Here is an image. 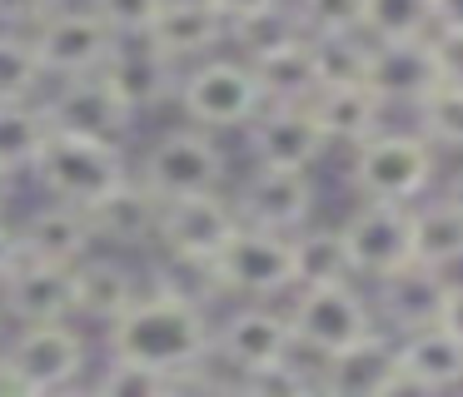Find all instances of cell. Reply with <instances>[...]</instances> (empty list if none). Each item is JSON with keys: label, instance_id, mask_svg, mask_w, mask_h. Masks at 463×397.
I'll use <instances>...</instances> for the list:
<instances>
[{"label": "cell", "instance_id": "6da1fadb", "mask_svg": "<svg viewBox=\"0 0 463 397\" xmlns=\"http://www.w3.org/2000/svg\"><path fill=\"white\" fill-rule=\"evenodd\" d=\"M105 353L150 363L180 383L200 363L214 357V308L190 303L165 288H145L110 328H105Z\"/></svg>", "mask_w": 463, "mask_h": 397}, {"label": "cell", "instance_id": "7a4b0ae2", "mask_svg": "<svg viewBox=\"0 0 463 397\" xmlns=\"http://www.w3.org/2000/svg\"><path fill=\"white\" fill-rule=\"evenodd\" d=\"M130 174H135V159L125 154V139L85 134V129L55 125V134H51V144H45V154H41V164H35L31 179L41 184L45 198L95 208Z\"/></svg>", "mask_w": 463, "mask_h": 397}, {"label": "cell", "instance_id": "3957f363", "mask_svg": "<svg viewBox=\"0 0 463 397\" xmlns=\"http://www.w3.org/2000/svg\"><path fill=\"white\" fill-rule=\"evenodd\" d=\"M439 144L423 129H389L369 134L349 149V184L359 198H393V204H419L439 189Z\"/></svg>", "mask_w": 463, "mask_h": 397}, {"label": "cell", "instance_id": "277c9868", "mask_svg": "<svg viewBox=\"0 0 463 397\" xmlns=\"http://www.w3.org/2000/svg\"><path fill=\"white\" fill-rule=\"evenodd\" d=\"M175 105L184 109L190 125L210 129V134H230V129L254 125V115L264 109V89H260L254 65L240 50H220V55H204L194 65H184Z\"/></svg>", "mask_w": 463, "mask_h": 397}, {"label": "cell", "instance_id": "5b68a950", "mask_svg": "<svg viewBox=\"0 0 463 397\" xmlns=\"http://www.w3.org/2000/svg\"><path fill=\"white\" fill-rule=\"evenodd\" d=\"M289 318H294V337H299L304 357H329L339 347L359 343L364 333H373L379 308L373 298L359 288V278H334V283H309L289 293Z\"/></svg>", "mask_w": 463, "mask_h": 397}, {"label": "cell", "instance_id": "8992f818", "mask_svg": "<svg viewBox=\"0 0 463 397\" xmlns=\"http://www.w3.org/2000/svg\"><path fill=\"white\" fill-rule=\"evenodd\" d=\"M135 174L145 179V189L160 198H184V194H214V189L230 184V159L224 144L200 125H180L165 129L140 159H135Z\"/></svg>", "mask_w": 463, "mask_h": 397}, {"label": "cell", "instance_id": "52a82bcc", "mask_svg": "<svg viewBox=\"0 0 463 397\" xmlns=\"http://www.w3.org/2000/svg\"><path fill=\"white\" fill-rule=\"evenodd\" d=\"M214 263H220V278H224V293L230 298H289L299 288L294 234H279V228L240 224Z\"/></svg>", "mask_w": 463, "mask_h": 397}, {"label": "cell", "instance_id": "ba28073f", "mask_svg": "<svg viewBox=\"0 0 463 397\" xmlns=\"http://www.w3.org/2000/svg\"><path fill=\"white\" fill-rule=\"evenodd\" d=\"M15 377L25 392H61L75 387L90 367V343H85L75 318H51V323H21L5 347Z\"/></svg>", "mask_w": 463, "mask_h": 397}, {"label": "cell", "instance_id": "9c48e42d", "mask_svg": "<svg viewBox=\"0 0 463 397\" xmlns=\"http://www.w3.org/2000/svg\"><path fill=\"white\" fill-rule=\"evenodd\" d=\"M289 353H299V337H294V318L289 308H279V298H240V308H230L214 323V363L230 377Z\"/></svg>", "mask_w": 463, "mask_h": 397}, {"label": "cell", "instance_id": "30bf717a", "mask_svg": "<svg viewBox=\"0 0 463 397\" xmlns=\"http://www.w3.org/2000/svg\"><path fill=\"white\" fill-rule=\"evenodd\" d=\"M344 248H349L354 278H379L399 273L413 263V204H393V198H359L349 218H344Z\"/></svg>", "mask_w": 463, "mask_h": 397}, {"label": "cell", "instance_id": "8fae6325", "mask_svg": "<svg viewBox=\"0 0 463 397\" xmlns=\"http://www.w3.org/2000/svg\"><path fill=\"white\" fill-rule=\"evenodd\" d=\"M35 55H41L51 79H71V75H95L115 50V30L100 20V10L90 0H65L51 20L31 30Z\"/></svg>", "mask_w": 463, "mask_h": 397}, {"label": "cell", "instance_id": "7c38bea8", "mask_svg": "<svg viewBox=\"0 0 463 397\" xmlns=\"http://www.w3.org/2000/svg\"><path fill=\"white\" fill-rule=\"evenodd\" d=\"M240 204L224 189L214 194H184L160 204V228H155V254H184V258H220L230 234L240 228Z\"/></svg>", "mask_w": 463, "mask_h": 397}, {"label": "cell", "instance_id": "4fadbf2b", "mask_svg": "<svg viewBox=\"0 0 463 397\" xmlns=\"http://www.w3.org/2000/svg\"><path fill=\"white\" fill-rule=\"evenodd\" d=\"M100 75L110 79V89L125 99V109L140 119V115H150V109H160L165 99H175L184 65L165 55L150 35H125V40H115L110 60L100 65Z\"/></svg>", "mask_w": 463, "mask_h": 397}, {"label": "cell", "instance_id": "5bb4252c", "mask_svg": "<svg viewBox=\"0 0 463 397\" xmlns=\"http://www.w3.org/2000/svg\"><path fill=\"white\" fill-rule=\"evenodd\" d=\"M314 174L309 169H279V164H254L250 179L240 184L234 204H240L244 224L279 228V234H299L314 214Z\"/></svg>", "mask_w": 463, "mask_h": 397}, {"label": "cell", "instance_id": "9a60e30c", "mask_svg": "<svg viewBox=\"0 0 463 397\" xmlns=\"http://www.w3.org/2000/svg\"><path fill=\"white\" fill-rule=\"evenodd\" d=\"M449 288H453V273L449 268H433V263H403L399 273L379 278L373 283V308H379V323L389 328L393 337L413 333L423 323H439L443 318V303H449Z\"/></svg>", "mask_w": 463, "mask_h": 397}, {"label": "cell", "instance_id": "2e32d148", "mask_svg": "<svg viewBox=\"0 0 463 397\" xmlns=\"http://www.w3.org/2000/svg\"><path fill=\"white\" fill-rule=\"evenodd\" d=\"M244 134H250L254 164H279V169H314L329 149V134H324L309 105H264Z\"/></svg>", "mask_w": 463, "mask_h": 397}, {"label": "cell", "instance_id": "e0dca14e", "mask_svg": "<svg viewBox=\"0 0 463 397\" xmlns=\"http://www.w3.org/2000/svg\"><path fill=\"white\" fill-rule=\"evenodd\" d=\"M0 308L15 328L21 323H51V318H75V263L55 258H21L5 283H0Z\"/></svg>", "mask_w": 463, "mask_h": 397}, {"label": "cell", "instance_id": "ac0fdd59", "mask_svg": "<svg viewBox=\"0 0 463 397\" xmlns=\"http://www.w3.org/2000/svg\"><path fill=\"white\" fill-rule=\"evenodd\" d=\"M45 109L55 125L65 129H85V134H110V139H130V129L140 119L125 109V99L110 89V79L95 75H71V79H51L45 89Z\"/></svg>", "mask_w": 463, "mask_h": 397}, {"label": "cell", "instance_id": "d6986e66", "mask_svg": "<svg viewBox=\"0 0 463 397\" xmlns=\"http://www.w3.org/2000/svg\"><path fill=\"white\" fill-rule=\"evenodd\" d=\"M324 397H383L393 367H399V337L389 328H373L359 343L339 347L329 357H314Z\"/></svg>", "mask_w": 463, "mask_h": 397}, {"label": "cell", "instance_id": "ffe728a7", "mask_svg": "<svg viewBox=\"0 0 463 397\" xmlns=\"http://www.w3.org/2000/svg\"><path fill=\"white\" fill-rule=\"evenodd\" d=\"M230 25L234 20L224 15L214 0H165L155 25H150V40L170 60L194 65V60H204V55L230 50Z\"/></svg>", "mask_w": 463, "mask_h": 397}, {"label": "cell", "instance_id": "44dd1931", "mask_svg": "<svg viewBox=\"0 0 463 397\" xmlns=\"http://www.w3.org/2000/svg\"><path fill=\"white\" fill-rule=\"evenodd\" d=\"M145 288H150L145 273H135L110 248H95V254H85L75 263V318H85L95 328H110Z\"/></svg>", "mask_w": 463, "mask_h": 397}, {"label": "cell", "instance_id": "7402d4cb", "mask_svg": "<svg viewBox=\"0 0 463 397\" xmlns=\"http://www.w3.org/2000/svg\"><path fill=\"white\" fill-rule=\"evenodd\" d=\"M439 60H433L429 35L409 40H373L369 55V85L383 95V105H419L439 85Z\"/></svg>", "mask_w": 463, "mask_h": 397}, {"label": "cell", "instance_id": "603a6c76", "mask_svg": "<svg viewBox=\"0 0 463 397\" xmlns=\"http://www.w3.org/2000/svg\"><path fill=\"white\" fill-rule=\"evenodd\" d=\"M160 194L145 189L140 174H130L115 194H105L90 208V224L100 248H155V228H160Z\"/></svg>", "mask_w": 463, "mask_h": 397}, {"label": "cell", "instance_id": "cb8c5ba5", "mask_svg": "<svg viewBox=\"0 0 463 397\" xmlns=\"http://www.w3.org/2000/svg\"><path fill=\"white\" fill-rule=\"evenodd\" d=\"M314 119L324 125V134H329V144H364L369 134H379L383 129V115H389V105H383V95L369 85V79H354V85H324L319 95L309 99Z\"/></svg>", "mask_w": 463, "mask_h": 397}, {"label": "cell", "instance_id": "d4e9b609", "mask_svg": "<svg viewBox=\"0 0 463 397\" xmlns=\"http://www.w3.org/2000/svg\"><path fill=\"white\" fill-rule=\"evenodd\" d=\"M21 238H25V254L31 258H55V263H80L85 254L100 248L95 238V224H90V208L80 204H41L31 218L21 224Z\"/></svg>", "mask_w": 463, "mask_h": 397}, {"label": "cell", "instance_id": "484cf974", "mask_svg": "<svg viewBox=\"0 0 463 397\" xmlns=\"http://www.w3.org/2000/svg\"><path fill=\"white\" fill-rule=\"evenodd\" d=\"M250 65H254V75H260L264 105H309V99L319 95V60H314L309 35L264 50Z\"/></svg>", "mask_w": 463, "mask_h": 397}, {"label": "cell", "instance_id": "4316f807", "mask_svg": "<svg viewBox=\"0 0 463 397\" xmlns=\"http://www.w3.org/2000/svg\"><path fill=\"white\" fill-rule=\"evenodd\" d=\"M55 134V119L41 99H0V169H11L15 179L35 174L45 144Z\"/></svg>", "mask_w": 463, "mask_h": 397}, {"label": "cell", "instance_id": "83f0119b", "mask_svg": "<svg viewBox=\"0 0 463 397\" xmlns=\"http://www.w3.org/2000/svg\"><path fill=\"white\" fill-rule=\"evenodd\" d=\"M399 357H403V367L419 377L423 392L463 387V337L449 333L443 323H423V328H413V333H403Z\"/></svg>", "mask_w": 463, "mask_h": 397}, {"label": "cell", "instance_id": "f1b7e54d", "mask_svg": "<svg viewBox=\"0 0 463 397\" xmlns=\"http://www.w3.org/2000/svg\"><path fill=\"white\" fill-rule=\"evenodd\" d=\"M413 258L449 273L463 263V208L439 189L413 204Z\"/></svg>", "mask_w": 463, "mask_h": 397}, {"label": "cell", "instance_id": "f546056e", "mask_svg": "<svg viewBox=\"0 0 463 397\" xmlns=\"http://www.w3.org/2000/svg\"><path fill=\"white\" fill-rule=\"evenodd\" d=\"M294 268H299V288L334 283V278H354L349 248H344V228L304 224L299 234H294Z\"/></svg>", "mask_w": 463, "mask_h": 397}, {"label": "cell", "instance_id": "4dcf8cb0", "mask_svg": "<svg viewBox=\"0 0 463 397\" xmlns=\"http://www.w3.org/2000/svg\"><path fill=\"white\" fill-rule=\"evenodd\" d=\"M45 89H51V75L35 55L31 30L0 25V99H41Z\"/></svg>", "mask_w": 463, "mask_h": 397}, {"label": "cell", "instance_id": "1f68e13d", "mask_svg": "<svg viewBox=\"0 0 463 397\" xmlns=\"http://www.w3.org/2000/svg\"><path fill=\"white\" fill-rule=\"evenodd\" d=\"M413 129L439 144V154H463V79H439L429 95L413 105Z\"/></svg>", "mask_w": 463, "mask_h": 397}, {"label": "cell", "instance_id": "d6a6232c", "mask_svg": "<svg viewBox=\"0 0 463 397\" xmlns=\"http://www.w3.org/2000/svg\"><path fill=\"white\" fill-rule=\"evenodd\" d=\"M304 25H299V10H294V0H279V5L260 10V15L250 20H234L230 25V50H240L244 60L264 55V50L274 45H289V40H299Z\"/></svg>", "mask_w": 463, "mask_h": 397}, {"label": "cell", "instance_id": "836d02e7", "mask_svg": "<svg viewBox=\"0 0 463 397\" xmlns=\"http://www.w3.org/2000/svg\"><path fill=\"white\" fill-rule=\"evenodd\" d=\"M234 387L254 397H304V392H319V367H314V357L304 363V353H289V357H274L264 367L240 373Z\"/></svg>", "mask_w": 463, "mask_h": 397}, {"label": "cell", "instance_id": "e575fe53", "mask_svg": "<svg viewBox=\"0 0 463 397\" xmlns=\"http://www.w3.org/2000/svg\"><path fill=\"white\" fill-rule=\"evenodd\" d=\"M309 40H314V60H319V89L369 79V55H373L369 35H309Z\"/></svg>", "mask_w": 463, "mask_h": 397}, {"label": "cell", "instance_id": "d590c367", "mask_svg": "<svg viewBox=\"0 0 463 397\" xmlns=\"http://www.w3.org/2000/svg\"><path fill=\"white\" fill-rule=\"evenodd\" d=\"M433 30V0H369L364 35L369 40H409Z\"/></svg>", "mask_w": 463, "mask_h": 397}, {"label": "cell", "instance_id": "8d00e7d4", "mask_svg": "<svg viewBox=\"0 0 463 397\" xmlns=\"http://www.w3.org/2000/svg\"><path fill=\"white\" fill-rule=\"evenodd\" d=\"M95 387L110 392V397H165V392H175V377L160 373V367H150V363L110 353L100 367V377H95Z\"/></svg>", "mask_w": 463, "mask_h": 397}, {"label": "cell", "instance_id": "74e56055", "mask_svg": "<svg viewBox=\"0 0 463 397\" xmlns=\"http://www.w3.org/2000/svg\"><path fill=\"white\" fill-rule=\"evenodd\" d=\"M304 35H364L369 0H294Z\"/></svg>", "mask_w": 463, "mask_h": 397}, {"label": "cell", "instance_id": "f35d334b", "mask_svg": "<svg viewBox=\"0 0 463 397\" xmlns=\"http://www.w3.org/2000/svg\"><path fill=\"white\" fill-rule=\"evenodd\" d=\"M90 5L100 10V20L125 40V35H150V25H155L165 0H90Z\"/></svg>", "mask_w": 463, "mask_h": 397}, {"label": "cell", "instance_id": "ab89813d", "mask_svg": "<svg viewBox=\"0 0 463 397\" xmlns=\"http://www.w3.org/2000/svg\"><path fill=\"white\" fill-rule=\"evenodd\" d=\"M429 45H433V60H439V75L443 79H463V30L433 25L429 30Z\"/></svg>", "mask_w": 463, "mask_h": 397}, {"label": "cell", "instance_id": "60d3db41", "mask_svg": "<svg viewBox=\"0 0 463 397\" xmlns=\"http://www.w3.org/2000/svg\"><path fill=\"white\" fill-rule=\"evenodd\" d=\"M65 0H0V25L5 30H35L41 20H51Z\"/></svg>", "mask_w": 463, "mask_h": 397}, {"label": "cell", "instance_id": "b9f144b4", "mask_svg": "<svg viewBox=\"0 0 463 397\" xmlns=\"http://www.w3.org/2000/svg\"><path fill=\"white\" fill-rule=\"evenodd\" d=\"M21 258H25V238H21V228L15 224H5V214H0V283L21 268Z\"/></svg>", "mask_w": 463, "mask_h": 397}, {"label": "cell", "instance_id": "7bdbcfd3", "mask_svg": "<svg viewBox=\"0 0 463 397\" xmlns=\"http://www.w3.org/2000/svg\"><path fill=\"white\" fill-rule=\"evenodd\" d=\"M449 333H458L463 337V278H453V288H449V303H443V318H439Z\"/></svg>", "mask_w": 463, "mask_h": 397}, {"label": "cell", "instance_id": "ee69618b", "mask_svg": "<svg viewBox=\"0 0 463 397\" xmlns=\"http://www.w3.org/2000/svg\"><path fill=\"white\" fill-rule=\"evenodd\" d=\"M214 5H220L230 20H250V15H260V10L279 5V0H214Z\"/></svg>", "mask_w": 463, "mask_h": 397}, {"label": "cell", "instance_id": "f6af8a7d", "mask_svg": "<svg viewBox=\"0 0 463 397\" xmlns=\"http://www.w3.org/2000/svg\"><path fill=\"white\" fill-rule=\"evenodd\" d=\"M433 25L463 30V0H433Z\"/></svg>", "mask_w": 463, "mask_h": 397}, {"label": "cell", "instance_id": "bcb514c9", "mask_svg": "<svg viewBox=\"0 0 463 397\" xmlns=\"http://www.w3.org/2000/svg\"><path fill=\"white\" fill-rule=\"evenodd\" d=\"M439 194H449V198H453V204H458V208H463V154H458V159H453V169H449V174H443V184H439Z\"/></svg>", "mask_w": 463, "mask_h": 397}, {"label": "cell", "instance_id": "7dc6e473", "mask_svg": "<svg viewBox=\"0 0 463 397\" xmlns=\"http://www.w3.org/2000/svg\"><path fill=\"white\" fill-rule=\"evenodd\" d=\"M11 189H15V174L11 169H0V214H5V204H11Z\"/></svg>", "mask_w": 463, "mask_h": 397}, {"label": "cell", "instance_id": "c3c4849f", "mask_svg": "<svg viewBox=\"0 0 463 397\" xmlns=\"http://www.w3.org/2000/svg\"><path fill=\"white\" fill-rule=\"evenodd\" d=\"M5 323H11V318H5V308H0V333H5Z\"/></svg>", "mask_w": 463, "mask_h": 397}]
</instances>
